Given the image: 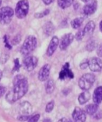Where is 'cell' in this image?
<instances>
[{"mask_svg": "<svg viewBox=\"0 0 102 122\" xmlns=\"http://www.w3.org/2000/svg\"><path fill=\"white\" fill-rule=\"evenodd\" d=\"M19 120L20 121H26V120H27L28 119V116L26 115H23V116H21L20 117L18 118Z\"/></svg>", "mask_w": 102, "mask_h": 122, "instance_id": "cell-32", "label": "cell"}, {"mask_svg": "<svg viewBox=\"0 0 102 122\" xmlns=\"http://www.w3.org/2000/svg\"><path fill=\"white\" fill-rule=\"evenodd\" d=\"M37 45V39L34 36H28L25 39L21 48V52L22 54L28 55L34 51Z\"/></svg>", "mask_w": 102, "mask_h": 122, "instance_id": "cell-2", "label": "cell"}, {"mask_svg": "<svg viewBox=\"0 0 102 122\" xmlns=\"http://www.w3.org/2000/svg\"><path fill=\"white\" fill-rule=\"evenodd\" d=\"M1 4H2V0H0V7L1 5Z\"/></svg>", "mask_w": 102, "mask_h": 122, "instance_id": "cell-40", "label": "cell"}, {"mask_svg": "<svg viewBox=\"0 0 102 122\" xmlns=\"http://www.w3.org/2000/svg\"><path fill=\"white\" fill-rule=\"evenodd\" d=\"M98 110V106L97 104H91L88 105L85 108V110L87 114L90 115H93Z\"/></svg>", "mask_w": 102, "mask_h": 122, "instance_id": "cell-21", "label": "cell"}, {"mask_svg": "<svg viewBox=\"0 0 102 122\" xmlns=\"http://www.w3.org/2000/svg\"><path fill=\"white\" fill-rule=\"evenodd\" d=\"M20 40H21V37H20V35H17L13 39L12 42H13V44H14V45H16V44H19V43L20 42Z\"/></svg>", "mask_w": 102, "mask_h": 122, "instance_id": "cell-28", "label": "cell"}, {"mask_svg": "<svg viewBox=\"0 0 102 122\" xmlns=\"http://www.w3.org/2000/svg\"><path fill=\"white\" fill-rule=\"evenodd\" d=\"M69 63H66L63 67L62 69L59 73V79L60 80H64L66 78L72 79L74 77V74L69 68Z\"/></svg>", "mask_w": 102, "mask_h": 122, "instance_id": "cell-13", "label": "cell"}, {"mask_svg": "<svg viewBox=\"0 0 102 122\" xmlns=\"http://www.w3.org/2000/svg\"><path fill=\"white\" fill-rule=\"evenodd\" d=\"M43 122H52V121L50 119H45Z\"/></svg>", "mask_w": 102, "mask_h": 122, "instance_id": "cell-37", "label": "cell"}, {"mask_svg": "<svg viewBox=\"0 0 102 122\" xmlns=\"http://www.w3.org/2000/svg\"><path fill=\"white\" fill-rule=\"evenodd\" d=\"M54 29L55 28L53 24L51 22H50V21L45 23L43 26L44 33L47 36L51 35L53 33V32H54Z\"/></svg>", "mask_w": 102, "mask_h": 122, "instance_id": "cell-18", "label": "cell"}, {"mask_svg": "<svg viewBox=\"0 0 102 122\" xmlns=\"http://www.w3.org/2000/svg\"><path fill=\"white\" fill-rule=\"evenodd\" d=\"M53 107H54V101H52L51 102H49L46 106V112L47 113H50V112H52L53 109Z\"/></svg>", "mask_w": 102, "mask_h": 122, "instance_id": "cell-24", "label": "cell"}, {"mask_svg": "<svg viewBox=\"0 0 102 122\" xmlns=\"http://www.w3.org/2000/svg\"><path fill=\"white\" fill-rule=\"evenodd\" d=\"M49 13V10H46L44 11L43 13H36L35 14V17L38 19H40V18L43 17L45 15H47V14Z\"/></svg>", "mask_w": 102, "mask_h": 122, "instance_id": "cell-25", "label": "cell"}, {"mask_svg": "<svg viewBox=\"0 0 102 122\" xmlns=\"http://www.w3.org/2000/svg\"><path fill=\"white\" fill-rule=\"evenodd\" d=\"M42 1L45 5H49L52 2H53L55 0H42Z\"/></svg>", "mask_w": 102, "mask_h": 122, "instance_id": "cell-34", "label": "cell"}, {"mask_svg": "<svg viewBox=\"0 0 102 122\" xmlns=\"http://www.w3.org/2000/svg\"><path fill=\"white\" fill-rule=\"evenodd\" d=\"M59 41L58 37L53 36L52 38L51 42H50L49 45L48 46V48L47 49V51H46V54L47 55V56L51 57L55 51L57 49V47L59 45Z\"/></svg>", "mask_w": 102, "mask_h": 122, "instance_id": "cell-12", "label": "cell"}, {"mask_svg": "<svg viewBox=\"0 0 102 122\" xmlns=\"http://www.w3.org/2000/svg\"><path fill=\"white\" fill-rule=\"evenodd\" d=\"M84 34L83 32V30H80L78 31L75 35V38L77 41H80L84 38Z\"/></svg>", "mask_w": 102, "mask_h": 122, "instance_id": "cell-26", "label": "cell"}, {"mask_svg": "<svg viewBox=\"0 0 102 122\" xmlns=\"http://www.w3.org/2000/svg\"><path fill=\"white\" fill-rule=\"evenodd\" d=\"M95 29V23L93 21H90L85 25V27L83 29L84 36H89L93 34L94 30Z\"/></svg>", "mask_w": 102, "mask_h": 122, "instance_id": "cell-15", "label": "cell"}, {"mask_svg": "<svg viewBox=\"0 0 102 122\" xmlns=\"http://www.w3.org/2000/svg\"><path fill=\"white\" fill-rule=\"evenodd\" d=\"M74 0H58V4L60 8L65 9L70 7Z\"/></svg>", "mask_w": 102, "mask_h": 122, "instance_id": "cell-22", "label": "cell"}, {"mask_svg": "<svg viewBox=\"0 0 102 122\" xmlns=\"http://www.w3.org/2000/svg\"><path fill=\"white\" fill-rule=\"evenodd\" d=\"M88 66V61L83 62V63L80 64V67L81 69H86Z\"/></svg>", "mask_w": 102, "mask_h": 122, "instance_id": "cell-31", "label": "cell"}, {"mask_svg": "<svg viewBox=\"0 0 102 122\" xmlns=\"http://www.w3.org/2000/svg\"><path fill=\"white\" fill-rule=\"evenodd\" d=\"M72 118L75 122H84L86 119V114L81 108L76 107L72 113Z\"/></svg>", "mask_w": 102, "mask_h": 122, "instance_id": "cell-9", "label": "cell"}, {"mask_svg": "<svg viewBox=\"0 0 102 122\" xmlns=\"http://www.w3.org/2000/svg\"><path fill=\"white\" fill-rule=\"evenodd\" d=\"M29 3L27 0H20L15 7V14L19 19H23L28 14Z\"/></svg>", "mask_w": 102, "mask_h": 122, "instance_id": "cell-4", "label": "cell"}, {"mask_svg": "<svg viewBox=\"0 0 102 122\" xmlns=\"http://www.w3.org/2000/svg\"><path fill=\"white\" fill-rule=\"evenodd\" d=\"M97 8V0H91L83 7V13L85 15H91L96 12Z\"/></svg>", "mask_w": 102, "mask_h": 122, "instance_id": "cell-8", "label": "cell"}, {"mask_svg": "<svg viewBox=\"0 0 102 122\" xmlns=\"http://www.w3.org/2000/svg\"><path fill=\"white\" fill-rule=\"evenodd\" d=\"M2 71H1V70H0V80H1V78H2Z\"/></svg>", "mask_w": 102, "mask_h": 122, "instance_id": "cell-38", "label": "cell"}, {"mask_svg": "<svg viewBox=\"0 0 102 122\" xmlns=\"http://www.w3.org/2000/svg\"><path fill=\"white\" fill-rule=\"evenodd\" d=\"M97 54L99 57H102V44H101L97 48Z\"/></svg>", "mask_w": 102, "mask_h": 122, "instance_id": "cell-29", "label": "cell"}, {"mask_svg": "<svg viewBox=\"0 0 102 122\" xmlns=\"http://www.w3.org/2000/svg\"><path fill=\"white\" fill-rule=\"evenodd\" d=\"M95 76L93 74H84L81 77L78 82L79 88L84 91H88L92 87L95 82Z\"/></svg>", "mask_w": 102, "mask_h": 122, "instance_id": "cell-3", "label": "cell"}, {"mask_svg": "<svg viewBox=\"0 0 102 122\" xmlns=\"http://www.w3.org/2000/svg\"><path fill=\"white\" fill-rule=\"evenodd\" d=\"M99 27H100V30L101 32L102 33V20L100 22V25H99Z\"/></svg>", "mask_w": 102, "mask_h": 122, "instance_id": "cell-36", "label": "cell"}, {"mask_svg": "<svg viewBox=\"0 0 102 122\" xmlns=\"http://www.w3.org/2000/svg\"><path fill=\"white\" fill-rule=\"evenodd\" d=\"M81 1L84 2H88L90 0H81Z\"/></svg>", "mask_w": 102, "mask_h": 122, "instance_id": "cell-39", "label": "cell"}, {"mask_svg": "<svg viewBox=\"0 0 102 122\" xmlns=\"http://www.w3.org/2000/svg\"><path fill=\"white\" fill-rule=\"evenodd\" d=\"M90 93L88 91H85L84 92L80 94V95L78 97V101L80 104L83 105L86 103L87 101H89L90 99Z\"/></svg>", "mask_w": 102, "mask_h": 122, "instance_id": "cell-17", "label": "cell"}, {"mask_svg": "<svg viewBox=\"0 0 102 122\" xmlns=\"http://www.w3.org/2000/svg\"><path fill=\"white\" fill-rule=\"evenodd\" d=\"M74 39V35L72 33H70L66 34L62 38L59 44V48L61 50H65L70 44L72 43Z\"/></svg>", "mask_w": 102, "mask_h": 122, "instance_id": "cell-10", "label": "cell"}, {"mask_svg": "<svg viewBox=\"0 0 102 122\" xmlns=\"http://www.w3.org/2000/svg\"><path fill=\"white\" fill-rule=\"evenodd\" d=\"M88 67L94 72L100 71L102 70V61L98 57H93L88 61Z\"/></svg>", "mask_w": 102, "mask_h": 122, "instance_id": "cell-7", "label": "cell"}, {"mask_svg": "<svg viewBox=\"0 0 102 122\" xmlns=\"http://www.w3.org/2000/svg\"><path fill=\"white\" fill-rule=\"evenodd\" d=\"M14 15V10L11 7H4L0 8V23L7 25L11 22Z\"/></svg>", "mask_w": 102, "mask_h": 122, "instance_id": "cell-5", "label": "cell"}, {"mask_svg": "<svg viewBox=\"0 0 102 122\" xmlns=\"http://www.w3.org/2000/svg\"><path fill=\"white\" fill-rule=\"evenodd\" d=\"M58 122H70L66 118H62V119H60V120L58 121Z\"/></svg>", "mask_w": 102, "mask_h": 122, "instance_id": "cell-35", "label": "cell"}, {"mask_svg": "<svg viewBox=\"0 0 102 122\" xmlns=\"http://www.w3.org/2000/svg\"><path fill=\"white\" fill-rule=\"evenodd\" d=\"M20 111L23 115H27L32 113V107L28 102H24L20 106Z\"/></svg>", "mask_w": 102, "mask_h": 122, "instance_id": "cell-16", "label": "cell"}, {"mask_svg": "<svg viewBox=\"0 0 102 122\" xmlns=\"http://www.w3.org/2000/svg\"><path fill=\"white\" fill-rule=\"evenodd\" d=\"M83 21H84V18L83 17H77L72 20L71 22V26L74 29H77L79 28L81 26Z\"/></svg>", "mask_w": 102, "mask_h": 122, "instance_id": "cell-19", "label": "cell"}, {"mask_svg": "<svg viewBox=\"0 0 102 122\" xmlns=\"http://www.w3.org/2000/svg\"><path fill=\"white\" fill-rule=\"evenodd\" d=\"M39 118H40V115H39V114H36L34 116L30 118V119H28V122H37Z\"/></svg>", "mask_w": 102, "mask_h": 122, "instance_id": "cell-27", "label": "cell"}, {"mask_svg": "<svg viewBox=\"0 0 102 122\" xmlns=\"http://www.w3.org/2000/svg\"><path fill=\"white\" fill-rule=\"evenodd\" d=\"M93 101L95 104L100 103L102 101V86H98L94 90L93 96Z\"/></svg>", "mask_w": 102, "mask_h": 122, "instance_id": "cell-14", "label": "cell"}, {"mask_svg": "<svg viewBox=\"0 0 102 122\" xmlns=\"http://www.w3.org/2000/svg\"><path fill=\"white\" fill-rule=\"evenodd\" d=\"M20 67V65H19V62L18 59L15 60V67H14V70H18Z\"/></svg>", "mask_w": 102, "mask_h": 122, "instance_id": "cell-33", "label": "cell"}, {"mask_svg": "<svg viewBox=\"0 0 102 122\" xmlns=\"http://www.w3.org/2000/svg\"><path fill=\"white\" fill-rule=\"evenodd\" d=\"M51 67L50 64H47L44 65L40 69L39 74H38V79L39 81L43 82V81H46L48 79L49 76Z\"/></svg>", "mask_w": 102, "mask_h": 122, "instance_id": "cell-11", "label": "cell"}, {"mask_svg": "<svg viewBox=\"0 0 102 122\" xmlns=\"http://www.w3.org/2000/svg\"><path fill=\"white\" fill-rule=\"evenodd\" d=\"M5 91L6 88L4 86H3L0 85V98L3 96L4 94L5 93Z\"/></svg>", "mask_w": 102, "mask_h": 122, "instance_id": "cell-30", "label": "cell"}, {"mask_svg": "<svg viewBox=\"0 0 102 122\" xmlns=\"http://www.w3.org/2000/svg\"><path fill=\"white\" fill-rule=\"evenodd\" d=\"M38 63V60L34 56H28L23 61L24 68L27 71H31L34 69Z\"/></svg>", "mask_w": 102, "mask_h": 122, "instance_id": "cell-6", "label": "cell"}, {"mask_svg": "<svg viewBox=\"0 0 102 122\" xmlns=\"http://www.w3.org/2000/svg\"><path fill=\"white\" fill-rule=\"evenodd\" d=\"M55 89V83L53 80H48L45 85V91L47 94H52Z\"/></svg>", "mask_w": 102, "mask_h": 122, "instance_id": "cell-20", "label": "cell"}, {"mask_svg": "<svg viewBox=\"0 0 102 122\" xmlns=\"http://www.w3.org/2000/svg\"><path fill=\"white\" fill-rule=\"evenodd\" d=\"M28 81L23 75H17L13 81V88L6 95V100L13 103L22 98L28 91Z\"/></svg>", "mask_w": 102, "mask_h": 122, "instance_id": "cell-1", "label": "cell"}, {"mask_svg": "<svg viewBox=\"0 0 102 122\" xmlns=\"http://www.w3.org/2000/svg\"><path fill=\"white\" fill-rule=\"evenodd\" d=\"M95 47H96V42L94 41L91 40L88 43L87 45V50L88 51H92L93 50H94Z\"/></svg>", "mask_w": 102, "mask_h": 122, "instance_id": "cell-23", "label": "cell"}]
</instances>
